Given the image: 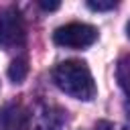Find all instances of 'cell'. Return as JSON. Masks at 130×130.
I'll return each instance as SVG.
<instances>
[{
    "instance_id": "1",
    "label": "cell",
    "mask_w": 130,
    "mask_h": 130,
    "mask_svg": "<svg viewBox=\"0 0 130 130\" xmlns=\"http://www.w3.org/2000/svg\"><path fill=\"white\" fill-rule=\"evenodd\" d=\"M53 81L63 93L75 100L89 102L95 98V81L91 77V71L79 59H67L59 63L53 69Z\"/></svg>"
},
{
    "instance_id": "2",
    "label": "cell",
    "mask_w": 130,
    "mask_h": 130,
    "mask_svg": "<svg viewBox=\"0 0 130 130\" xmlns=\"http://www.w3.org/2000/svg\"><path fill=\"white\" fill-rule=\"evenodd\" d=\"M53 41L65 49H85L98 41V28L85 22H67L53 32Z\"/></svg>"
},
{
    "instance_id": "3",
    "label": "cell",
    "mask_w": 130,
    "mask_h": 130,
    "mask_svg": "<svg viewBox=\"0 0 130 130\" xmlns=\"http://www.w3.org/2000/svg\"><path fill=\"white\" fill-rule=\"evenodd\" d=\"M26 41V24L18 8L10 6L4 12H0V47L16 49L22 47Z\"/></svg>"
},
{
    "instance_id": "4",
    "label": "cell",
    "mask_w": 130,
    "mask_h": 130,
    "mask_svg": "<svg viewBox=\"0 0 130 130\" xmlns=\"http://www.w3.org/2000/svg\"><path fill=\"white\" fill-rule=\"evenodd\" d=\"M0 130H30V114L20 102H8L0 110Z\"/></svg>"
},
{
    "instance_id": "5",
    "label": "cell",
    "mask_w": 130,
    "mask_h": 130,
    "mask_svg": "<svg viewBox=\"0 0 130 130\" xmlns=\"http://www.w3.org/2000/svg\"><path fill=\"white\" fill-rule=\"evenodd\" d=\"M116 79L120 83V87L124 89V93L130 98V55H122L118 59L116 65Z\"/></svg>"
},
{
    "instance_id": "6",
    "label": "cell",
    "mask_w": 130,
    "mask_h": 130,
    "mask_svg": "<svg viewBox=\"0 0 130 130\" xmlns=\"http://www.w3.org/2000/svg\"><path fill=\"white\" fill-rule=\"evenodd\" d=\"M28 75V61L26 57H16L8 67V77L12 83H22Z\"/></svg>"
},
{
    "instance_id": "7",
    "label": "cell",
    "mask_w": 130,
    "mask_h": 130,
    "mask_svg": "<svg viewBox=\"0 0 130 130\" xmlns=\"http://www.w3.org/2000/svg\"><path fill=\"white\" fill-rule=\"evenodd\" d=\"M118 6V2L110 0V2H87V8L91 10H98V12H104V10H114Z\"/></svg>"
},
{
    "instance_id": "8",
    "label": "cell",
    "mask_w": 130,
    "mask_h": 130,
    "mask_svg": "<svg viewBox=\"0 0 130 130\" xmlns=\"http://www.w3.org/2000/svg\"><path fill=\"white\" fill-rule=\"evenodd\" d=\"M43 10H57L59 8V2H41L39 4Z\"/></svg>"
},
{
    "instance_id": "9",
    "label": "cell",
    "mask_w": 130,
    "mask_h": 130,
    "mask_svg": "<svg viewBox=\"0 0 130 130\" xmlns=\"http://www.w3.org/2000/svg\"><path fill=\"white\" fill-rule=\"evenodd\" d=\"M126 35H128V39H130V22L126 24Z\"/></svg>"
},
{
    "instance_id": "10",
    "label": "cell",
    "mask_w": 130,
    "mask_h": 130,
    "mask_svg": "<svg viewBox=\"0 0 130 130\" xmlns=\"http://www.w3.org/2000/svg\"><path fill=\"white\" fill-rule=\"evenodd\" d=\"M120 130H128V128H120Z\"/></svg>"
}]
</instances>
